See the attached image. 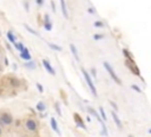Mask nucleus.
Segmentation results:
<instances>
[{"label": "nucleus", "mask_w": 151, "mask_h": 137, "mask_svg": "<svg viewBox=\"0 0 151 137\" xmlns=\"http://www.w3.org/2000/svg\"><path fill=\"white\" fill-rule=\"evenodd\" d=\"M94 27H104V23L103 21H96L94 23Z\"/></svg>", "instance_id": "nucleus-25"}, {"label": "nucleus", "mask_w": 151, "mask_h": 137, "mask_svg": "<svg viewBox=\"0 0 151 137\" xmlns=\"http://www.w3.org/2000/svg\"><path fill=\"white\" fill-rule=\"evenodd\" d=\"M87 12H89V13H94V11H93V9H89V10H87Z\"/></svg>", "instance_id": "nucleus-34"}, {"label": "nucleus", "mask_w": 151, "mask_h": 137, "mask_svg": "<svg viewBox=\"0 0 151 137\" xmlns=\"http://www.w3.org/2000/svg\"><path fill=\"white\" fill-rule=\"evenodd\" d=\"M126 66H128L130 69V71L132 72L133 75H136V76H140V72H139V69L137 68V65L135 64L133 60H126Z\"/></svg>", "instance_id": "nucleus-6"}, {"label": "nucleus", "mask_w": 151, "mask_h": 137, "mask_svg": "<svg viewBox=\"0 0 151 137\" xmlns=\"http://www.w3.org/2000/svg\"><path fill=\"white\" fill-rule=\"evenodd\" d=\"M110 104H111V107H112V108L115 109V111H117V110H118V107H117V104H116L115 102H112V101H110Z\"/></svg>", "instance_id": "nucleus-28"}, {"label": "nucleus", "mask_w": 151, "mask_h": 137, "mask_svg": "<svg viewBox=\"0 0 151 137\" xmlns=\"http://www.w3.org/2000/svg\"><path fill=\"white\" fill-rule=\"evenodd\" d=\"M24 27H25L28 32H30V33H32V34H34V36H37V37H39V33H38V32H36L34 30H32V28H31L28 25H26V24H25V25H24Z\"/></svg>", "instance_id": "nucleus-20"}, {"label": "nucleus", "mask_w": 151, "mask_h": 137, "mask_svg": "<svg viewBox=\"0 0 151 137\" xmlns=\"http://www.w3.org/2000/svg\"><path fill=\"white\" fill-rule=\"evenodd\" d=\"M25 9H26V11H28L30 10V5H27V3L25 1Z\"/></svg>", "instance_id": "nucleus-33"}, {"label": "nucleus", "mask_w": 151, "mask_h": 137, "mask_svg": "<svg viewBox=\"0 0 151 137\" xmlns=\"http://www.w3.org/2000/svg\"><path fill=\"white\" fill-rule=\"evenodd\" d=\"M37 87H38V90H39V92H44V89H43L42 84H39V83H37Z\"/></svg>", "instance_id": "nucleus-29"}, {"label": "nucleus", "mask_w": 151, "mask_h": 137, "mask_svg": "<svg viewBox=\"0 0 151 137\" xmlns=\"http://www.w3.org/2000/svg\"><path fill=\"white\" fill-rule=\"evenodd\" d=\"M20 58L21 59H25V60H32V58H31V54H30V51L27 47H24V50L20 52Z\"/></svg>", "instance_id": "nucleus-9"}, {"label": "nucleus", "mask_w": 151, "mask_h": 137, "mask_svg": "<svg viewBox=\"0 0 151 137\" xmlns=\"http://www.w3.org/2000/svg\"><path fill=\"white\" fill-rule=\"evenodd\" d=\"M21 85V80L14 75H6L0 79V95L10 97L17 93Z\"/></svg>", "instance_id": "nucleus-1"}, {"label": "nucleus", "mask_w": 151, "mask_h": 137, "mask_svg": "<svg viewBox=\"0 0 151 137\" xmlns=\"http://www.w3.org/2000/svg\"><path fill=\"white\" fill-rule=\"evenodd\" d=\"M3 135V129H1V126H0V136Z\"/></svg>", "instance_id": "nucleus-36"}, {"label": "nucleus", "mask_w": 151, "mask_h": 137, "mask_svg": "<svg viewBox=\"0 0 151 137\" xmlns=\"http://www.w3.org/2000/svg\"><path fill=\"white\" fill-rule=\"evenodd\" d=\"M43 65H44V68H45V70L49 72L50 75H52V76H54L55 75V71H54V69L52 68V65L50 64V62L47 60V59H44L43 60Z\"/></svg>", "instance_id": "nucleus-7"}, {"label": "nucleus", "mask_w": 151, "mask_h": 137, "mask_svg": "<svg viewBox=\"0 0 151 137\" xmlns=\"http://www.w3.org/2000/svg\"><path fill=\"white\" fill-rule=\"evenodd\" d=\"M25 68H28L30 70H34L36 69V64L32 60H28L27 63H25Z\"/></svg>", "instance_id": "nucleus-18"}, {"label": "nucleus", "mask_w": 151, "mask_h": 137, "mask_svg": "<svg viewBox=\"0 0 151 137\" xmlns=\"http://www.w3.org/2000/svg\"><path fill=\"white\" fill-rule=\"evenodd\" d=\"M49 46L51 47V49L55 50V51H61V46H59V45H55V44H52V43H50V44H49Z\"/></svg>", "instance_id": "nucleus-21"}, {"label": "nucleus", "mask_w": 151, "mask_h": 137, "mask_svg": "<svg viewBox=\"0 0 151 137\" xmlns=\"http://www.w3.org/2000/svg\"><path fill=\"white\" fill-rule=\"evenodd\" d=\"M36 1H37V5L38 6H42L44 4V0H36Z\"/></svg>", "instance_id": "nucleus-30"}, {"label": "nucleus", "mask_w": 151, "mask_h": 137, "mask_svg": "<svg viewBox=\"0 0 151 137\" xmlns=\"http://www.w3.org/2000/svg\"><path fill=\"white\" fill-rule=\"evenodd\" d=\"M104 68L106 69V71L109 72V75L111 76V78H112L115 82L117 83V84H122V82H121V79L118 78V76L116 75V72L113 71V69H112V66L110 65V64L107 63V62H104Z\"/></svg>", "instance_id": "nucleus-5"}, {"label": "nucleus", "mask_w": 151, "mask_h": 137, "mask_svg": "<svg viewBox=\"0 0 151 137\" xmlns=\"http://www.w3.org/2000/svg\"><path fill=\"white\" fill-rule=\"evenodd\" d=\"M103 38H104V36H103V34H94L93 36L94 40H99V39H103Z\"/></svg>", "instance_id": "nucleus-27"}, {"label": "nucleus", "mask_w": 151, "mask_h": 137, "mask_svg": "<svg viewBox=\"0 0 151 137\" xmlns=\"http://www.w3.org/2000/svg\"><path fill=\"white\" fill-rule=\"evenodd\" d=\"M123 54L125 56V58H126V60H133V58H132V56L130 54V52L126 50V49H123Z\"/></svg>", "instance_id": "nucleus-19"}, {"label": "nucleus", "mask_w": 151, "mask_h": 137, "mask_svg": "<svg viewBox=\"0 0 151 137\" xmlns=\"http://www.w3.org/2000/svg\"><path fill=\"white\" fill-rule=\"evenodd\" d=\"M3 70H4V68H3L1 64H0V72H3Z\"/></svg>", "instance_id": "nucleus-35"}, {"label": "nucleus", "mask_w": 151, "mask_h": 137, "mask_svg": "<svg viewBox=\"0 0 151 137\" xmlns=\"http://www.w3.org/2000/svg\"><path fill=\"white\" fill-rule=\"evenodd\" d=\"M7 38H9V40H10V42L11 43H17V38H15V36L13 34V32L12 31H9V32H7Z\"/></svg>", "instance_id": "nucleus-16"}, {"label": "nucleus", "mask_w": 151, "mask_h": 137, "mask_svg": "<svg viewBox=\"0 0 151 137\" xmlns=\"http://www.w3.org/2000/svg\"><path fill=\"white\" fill-rule=\"evenodd\" d=\"M51 126H52V129L58 135H60V130H59V128H58V123H57V120H55L54 118H51Z\"/></svg>", "instance_id": "nucleus-12"}, {"label": "nucleus", "mask_w": 151, "mask_h": 137, "mask_svg": "<svg viewBox=\"0 0 151 137\" xmlns=\"http://www.w3.org/2000/svg\"><path fill=\"white\" fill-rule=\"evenodd\" d=\"M24 125L27 129L28 131H37L39 128V123L37 122V119L32 118V117H27L24 120Z\"/></svg>", "instance_id": "nucleus-3"}, {"label": "nucleus", "mask_w": 151, "mask_h": 137, "mask_svg": "<svg viewBox=\"0 0 151 137\" xmlns=\"http://www.w3.org/2000/svg\"><path fill=\"white\" fill-rule=\"evenodd\" d=\"M13 124V116L10 111L0 110V126H10Z\"/></svg>", "instance_id": "nucleus-2"}, {"label": "nucleus", "mask_w": 151, "mask_h": 137, "mask_svg": "<svg viewBox=\"0 0 151 137\" xmlns=\"http://www.w3.org/2000/svg\"><path fill=\"white\" fill-rule=\"evenodd\" d=\"M99 112H100V118H102V119H104V120H106V116H105V111H104V109H103L102 107L99 108Z\"/></svg>", "instance_id": "nucleus-23"}, {"label": "nucleus", "mask_w": 151, "mask_h": 137, "mask_svg": "<svg viewBox=\"0 0 151 137\" xmlns=\"http://www.w3.org/2000/svg\"><path fill=\"white\" fill-rule=\"evenodd\" d=\"M91 75L94 77V78H96V75H97V72H96V70H94V69H92L91 70Z\"/></svg>", "instance_id": "nucleus-31"}, {"label": "nucleus", "mask_w": 151, "mask_h": 137, "mask_svg": "<svg viewBox=\"0 0 151 137\" xmlns=\"http://www.w3.org/2000/svg\"><path fill=\"white\" fill-rule=\"evenodd\" d=\"M60 5H61V11H63V14H64V17H65V18H69V13H67L66 6H65V0H60Z\"/></svg>", "instance_id": "nucleus-15"}, {"label": "nucleus", "mask_w": 151, "mask_h": 137, "mask_svg": "<svg viewBox=\"0 0 151 137\" xmlns=\"http://www.w3.org/2000/svg\"><path fill=\"white\" fill-rule=\"evenodd\" d=\"M44 27H45V30H47V31H51V30H52V24H51V21H50L49 14H45V15H44Z\"/></svg>", "instance_id": "nucleus-10"}, {"label": "nucleus", "mask_w": 151, "mask_h": 137, "mask_svg": "<svg viewBox=\"0 0 151 137\" xmlns=\"http://www.w3.org/2000/svg\"><path fill=\"white\" fill-rule=\"evenodd\" d=\"M36 108H37V110H38L39 112H44V111H45V109H46L45 103H44V102H38Z\"/></svg>", "instance_id": "nucleus-17"}, {"label": "nucleus", "mask_w": 151, "mask_h": 137, "mask_svg": "<svg viewBox=\"0 0 151 137\" xmlns=\"http://www.w3.org/2000/svg\"><path fill=\"white\" fill-rule=\"evenodd\" d=\"M82 73H83V76H84V78H85V80H86L87 85H89L91 92L94 95V97H97V90H96V87H94V85H93V83H92L91 76L87 73V71H85V69H82Z\"/></svg>", "instance_id": "nucleus-4"}, {"label": "nucleus", "mask_w": 151, "mask_h": 137, "mask_svg": "<svg viewBox=\"0 0 151 137\" xmlns=\"http://www.w3.org/2000/svg\"><path fill=\"white\" fill-rule=\"evenodd\" d=\"M87 111H89V112H90V114H91L92 116H94V117H96V118H97V119L99 120V122H100V123H103V120H102L100 116H99V115L97 114V111H96V110H94V109H92L91 107H89V108H87Z\"/></svg>", "instance_id": "nucleus-13"}, {"label": "nucleus", "mask_w": 151, "mask_h": 137, "mask_svg": "<svg viewBox=\"0 0 151 137\" xmlns=\"http://www.w3.org/2000/svg\"><path fill=\"white\" fill-rule=\"evenodd\" d=\"M54 109H55V111L58 112V115L61 116V110H60V107H59V103H55L54 104Z\"/></svg>", "instance_id": "nucleus-24"}, {"label": "nucleus", "mask_w": 151, "mask_h": 137, "mask_svg": "<svg viewBox=\"0 0 151 137\" xmlns=\"http://www.w3.org/2000/svg\"><path fill=\"white\" fill-rule=\"evenodd\" d=\"M111 116H112V119L115 120V123H116L117 128H118V129H122V128H123V126H122V122H121V119H119V117L117 116L116 111L112 110V112H111Z\"/></svg>", "instance_id": "nucleus-11"}, {"label": "nucleus", "mask_w": 151, "mask_h": 137, "mask_svg": "<svg viewBox=\"0 0 151 137\" xmlns=\"http://www.w3.org/2000/svg\"><path fill=\"white\" fill-rule=\"evenodd\" d=\"M73 119H75L76 124H77L79 128H82V129H86V126H85V123H84L83 118H82L80 116H79L78 114H73Z\"/></svg>", "instance_id": "nucleus-8"}, {"label": "nucleus", "mask_w": 151, "mask_h": 137, "mask_svg": "<svg viewBox=\"0 0 151 137\" xmlns=\"http://www.w3.org/2000/svg\"><path fill=\"white\" fill-rule=\"evenodd\" d=\"M129 137H133V136H132V135H129Z\"/></svg>", "instance_id": "nucleus-37"}, {"label": "nucleus", "mask_w": 151, "mask_h": 137, "mask_svg": "<svg viewBox=\"0 0 151 137\" xmlns=\"http://www.w3.org/2000/svg\"><path fill=\"white\" fill-rule=\"evenodd\" d=\"M14 46H15V49H17V50H19L20 52L24 50V47H25V46H24L21 43H14Z\"/></svg>", "instance_id": "nucleus-22"}, {"label": "nucleus", "mask_w": 151, "mask_h": 137, "mask_svg": "<svg viewBox=\"0 0 151 137\" xmlns=\"http://www.w3.org/2000/svg\"><path fill=\"white\" fill-rule=\"evenodd\" d=\"M70 49H71V52H72V54H73V57L76 58V60L79 62V56H78V52H77L76 46H75L73 44H71V45H70Z\"/></svg>", "instance_id": "nucleus-14"}, {"label": "nucleus", "mask_w": 151, "mask_h": 137, "mask_svg": "<svg viewBox=\"0 0 151 137\" xmlns=\"http://www.w3.org/2000/svg\"><path fill=\"white\" fill-rule=\"evenodd\" d=\"M131 89H132V90H135V91H137V92H139V93L142 92V90H140V89H139V87H138L137 85H135V84H133V85H131Z\"/></svg>", "instance_id": "nucleus-26"}, {"label": "nucleus", "mask_w": 151, "mask_h": 137, "mask_svg": "<svg viewBox=\"0 0 151 137\" xmlns=\"http://www.w3.org/2000/svg\"><path fill=\"white\" fill-rule=\"evenodd\" d=\"M0 59H1V53H0Z\"/></svg>", "instance_id": "nucleus-38"}, {"label": "nucleus", "mask_w": 151, "mask_h": 137, "mask_svg": "<svg viewBox=\"0 0 151 137\" xmlns=\"http://www.w3.org/2000/svg\"><path fill=\"white\" fill-rule=\"evenodd\" d=\"M51 5H52V10H53V12H55V6H54V1H51Z\"/></svg>", "instance_id": "nucleus-32"}]
</instances>
